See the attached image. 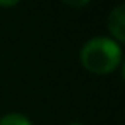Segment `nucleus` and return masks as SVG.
<instances>
[{
	"label": "nucleus",
	"mask_w": 125,
	"mask_h": 125,
	"mask_svg": "<svg viewBox=\"0 0 125 125\" xmlns=\"http://www.w3.org/2000/svg\"><path fill=\"white\" fill-rule=\"evenodd\" d=\"M122 62V46L106 36L91 38L81 48V63L93 74H110Z\"/></svg>",
	"instance_id": "1"
},
{
	"label": "nucleus",
	"mask_w": 125,
	"mask_h": 125,
	"mask_svg": "<svg viewBox=\"0 0 125 125\" xmlns=\"http://www.w3.org/2000/svg\"><path fill=\"white\" fill-rule=\"evenodd\" d=\"M108 31L111 33L113 40L120 45L125 41V5H116L108 16Z\"/></svg>",
	"instance_id": "2"
},
{
	"label": "nucleus",
	"mask_w": 125,
	"mask_h": 125,
	"mask_svg": "<svg viewBox=\"0 0 125 125\" xmlns=\"http://www.w3.org/2000/svg\"><path fill=\"white\" fill-rule=\"evenodd\" d=\"M69 125H84V123H77V122H75V123H69Z\"/></svg>",
	"instance_id": "6"
},
{
	"label": "nucleus",
	"mask_w": 125,
	"mask_h": 125,
	"mask_svg": "<svg viewBox=\"0 0 125 125\" xmlns=\"http://www.w3.org/2000/svg\"><path fill=\"white\" fill-rule=\"evenodd\" d=\"M0 125H33L31 120L21 113H7L0 118Z\"/></svg>",
	"instance_id": "3"
},
{
	"label": "nucleus",
	"mask_w": 125,
	"mask_h": 125,
	"mask_svg": "<svg viewBox=\"0 0 125 125\" xmlns=\"http://www.w3.org/2000/svg\"><path fill=\"white\" fill-rule=\"evenodd\" d=\"M63 2L67 5H70V7H84V5H87L91 2V0H63Z\"/></svg>",
	"instance_id": "4"
},
{
	"label": "nucleus",
	"mask_w": 125,
	"mask_h": 125,
	"mask_svg": "<svg viewBox=\"0 0 125 125\" xmlns=\"http://www.w3.org/2000/svg\"><path fill=\"white\" fill-rule=\"evenodd\" d=\"M21 0H0V7H14Z\"/></svg>",
	"instance_id": "5"
}]
</instances>
